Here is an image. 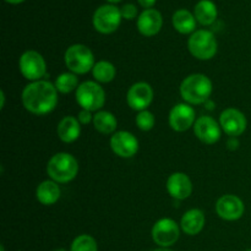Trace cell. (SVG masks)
<instances>
[{
  "mask_svg": "<svg viewBox=\"0 0 251 251\" xmlns=\"http://www.w3.org/2000/svg\"><path fill=\"white\" fill-rule=\"evenodd\" d=\"M54 86L58 90V92L66 95V93H70L73 91L77 90L78 85V78L76 76V74L74 73H63L61 75H59L56 77Z\"/></svg>",
  "mask_w": 251,
  "mask_h": 251,
  "instance_id": "25",
  "label": "cell"
},
{
  "mask_svg": "<svg viewBox=\"0 0 251 251\" xmlns=\"http://www.w3.org/2000/svg\"><path fill=\"white\" fill-rule=\"evenodd\" d=\"M123 19L132 20L137 16V7L134 4H125L124 6L120 9Z\"/></svg>",
  "mask_w": 251,
  "mask_h": 251,
  "instance_id": "28",
  "label": "cell"
},
{
  "mask_svg": "<svg viewBox=\"0 0 251 251\" xmlns=\"http://www.w3.org/2000/svg\"><path fill=\"white\" fill-rule=\"evenodd\" d=\"M212 82L203 74H193L183 80L180 95L188 104H202L210 100L212 93Z\"/></svg>",
  "mask_w": 251,
  "mask_h": 251,
  "instance_id": "2",
  "label": "cell"
},
{
  "mask_svg": "<svg viewBox=\"0 0 251 251\" xmlns=\"http://www.w3.org/2000/svg\"><path fill=\"white\" fill-rule=\"evenodd\" d=\"M59 139L65 144H71L80 137L81 124L75 117H64L56 127Z\"/></svg>",
  "mask_w": 251,
  "mask_h": 251,
  "instance_id": "19",
  "label": "cell"
},
{
  "mask_svg": "<svg viewBox=\"0 0 251 251\" xmlns=\"http://www.w3.org/2000/svg\"><path fill=\"white\" fill-rule=\"evenodd\" d=\"M217 6L211 0H200L194 9V16L196 21H199L203 26L212 25L217 19Z\"/></svg>",
  "mask_w": 251,
  "mask_h": 251,
  "instance_id": "21",
  "label": "cell"
},
{
  "mask_svg": "<svg viewBox=\"0 0 251 251\" xmlns=\"http://www.w3.org/2000/svg\"><path fill=\"white\" fill-rule=\"evenodd\" d=\"M152 251H173V250H171L169 248H159V249H154Z\"/></svg>",
  "mask_w": 251,
  "mask_h": 251,
  "instance_id": "35",
  "label": "cell"
},
{
  "mask_svg": "<svg viewBox=\"0 0 251 251\" xmlns=\"http://www.w3.org/2000/svg\"><path fill=\"white\" fill-rule=\"evenodd\" d=\"M153 100V90L147 82H136L129 88L126 95V102L131 109L142 112Z\"/></svg>",
  "mask_w": 251,
  "mask_h": 251,
  "instance_id": "13",
  "label": "cell"
},
{
  "mask_svg": "<svg viewBox=\"0 0 251 251\" xmlns=\"http://www.w3.org/2000/svg\"><path fill=\"white\" fill-rule=\"evenodd\" d=\"M205 105H206V107H205V108H207V109L212 110V109H213V107H215V103H213V102H212V100H207V102H206V103H205Z\"/></svg>",
  "mask_w": 251,
  "mask_h": 251,
  "instance_id": "32",
  "label": "cell"
},
{
  "mask_svg": "<svg viewBox=\"0 0 251 251\" xmlns=\"http://www.w3.org/2000/svg\"><path fill=\"white\" fill-rule=\"evenodd\" d=\"M77 120L80 122V124L87 125V124H90L91 122H93V115L91 114L90 110L82 109L80 113H78Z\"/></svg>",
  "mask_w": 251,
  "mask_h": 251,
  "instance_id": "29",
  "label": "cell"
},
{
  "mask_svg": "<svg viewBox=\"0 0 251 251\" xmlns=\"http://www.w3.org/2000/svg\"><path fill=\"white\" fill-rule=\"evenodd\" d=\"M6 2H10V4H20V2H22L24 0H5Z\"/></svg>",
  "mask_w": 251,
  "mask_h": 251,
  "instance_id": "34",
  "label": "cell"
},
{
  "mask_svg": "<svg viewBox=\"0 0 251 251\" xmlns=\"http://www.w3.org/2000/svg\"><path fill=\"white\" fill-rule=\"evenodd\" d=\"M239 145H240L239 140H238L237 137H230V139L228 140V142H227L228 149L232 150V151H235V150H238Z\"/></svg>",
  "mask_w": 251,
  "mask_h": 251,
  "instance_id": "30",
  "label": "cell"
},
{
  "mask_svg": "<svg viewBox=\"0 0 251 251\" xmlns=\"http://www.w3.org/2000/svg\"><path fill=\"white\" fill-rule=\"evenodd\" d=\"M93 126L98 132L104 135L113 134L117 130L118 122L114 114L107 110H100L93 115Z\"/></svg>",
  "mask_w": 251,
  "mask_h": 251,
  "instance_id": "23",
  "label": "cell"
},
{
  "mask_svg": "<svg viewBox=\"0 0 251 251\" xmlns=\"http://www.w3.org/2000/svg\"><path fill=\"white\" fill-rule=\"evenodd\" d=\"M220 125L223 131L230 137H237L242 135L247 129V118L240 110L235 108H228L221 113Z\"/></svg>",
  "mask_w": 251,
  "mask_h": 251,
  "instance_id": "14",
  "label": "cell"
},
{
  "mask_svg": "<svg viewBox=\"0 0 251 251\" xmlns=\"http://www.w3.org/2000/svg\"><path fill=\"white\" fill-rule=\"evenodd\" d=\"M139 2L145 9H151L154 5V2H156V0H139Z\"/></svg>",
  "mask_w": 251,
  "mask_h": 251,
  "instance_id": "31",
  "label": "cell"
},
{
  "mask_svg": "<svg viewBox=\"0 0 251 251\" xmlns=\"http://www.w3.org/2000/svg\"><path fill=\"white\" fill-rule=\"evenodd\" d=\"M22 103L32 114L46 115L58 104V90L47 80L33 81L22 91Z\"/></svg>",
  "mask_w": 251,
  "mask_h": 251,
  "instance_id": "1",
  "label": "cell"
},
{
  "mask_svg": "<svg viewBox=\"0 0 251 251\" xmlns=\"http://www.w3.org/2000/svg\"><path fill=\"white\" fill-rule=\"evenodd\" d=\"M70 251H98V244L91 235L81 234L71 243Z\"/></svg>",
  "mask_w": 251,
  "mask_h": 251,
  "instance_id": "26",
  "label": "cell"
},
{
  "mask_svg": "<svg viewBox=\"0 0 251 251\" xmlns=\"http://www.w3.org/2000/svg\"><path fill=\"white\" fill-rule=\"evenodd\" d=\"M0 251H5V249H4V245H1V247H0Z\"/></svg>",
  "mask_w": 251,
  "mask_h": 251,
  "instance_id": "38",
  "label": "cell"
},
{
  "mask_svg": "<svg viewBox=\"0 0 251 251\" xmlns=\"http://www.w3.org/2000/svg\"><path fill=\"white\" fill-rule=\"evenodd\" d=\"M54 251H68V250L64 249V248H59V249H55Z\"/></svg>",
  "mask_w": 251,
  "mask_h": 251,
  "instance_id": "36",
  "label": "cell"
},
{
  "mask_svg": "<svg viewBox=\"0 0 251 251\" xmlns=\"http://www.w3.org/2000/svg\"><path fill=\"white\" fill-rule=\"evenodd\" d=\"M205 213L199 208H193L185 212L181 217L180 227L188 235H196L205 227Z\"/></svg>",
  "mask_w": 251,
  "mask_h": 251,
  "instance_id": "18",
  "label": "cell"
},
{
  "mask_svg": "<svg viewBox=\"0 0 251 251\" xmlns=\"http://www.w3.org/2000/svg\"><path fill=\"white\" fill-rule=\"evenodd\" d=\"M92 74L97 82L108 83L114 80L115 75H117V70H115L114 65L112 63L107 60H100L95 64L92 69Z\"/></svg>",
  "mask_w": 251,
  "mask_h": 251,
  "instance_id": "24",
  "label": "cell"
},
{
  "mask_svg": "<svg viewBox=\"0 0 251 251\" xmlns=\"http://www.w3.org/2000/svg\"><path fill=\"white\" fill-rule=\"evenodd\" d=\"M194 132L201 142L206 145H213L220 141L222 127L213 118L203 115L196 119L194 124Z\"/></svg>",
  "mask_w": 251,
  "mask_h": 251,
  "instance_id": "12",
  "label": "cell"
},
{
  "mask_svg": "<svg viewBox=\"0 0 251 251\" xmlns=\"http://www.w3.org/2000/svg\"><path fill=\"white\" fill-rule=\"evenodd\" d=\"M76 102L82 109L96 112L104 105L105 92L98 82L85 81L76 90Z\"/></svg>",
  "mask_w": 251,
  "mask_h": 251,
  "instance_id": "6",
  "label": "cell"
},
{
  "mask_svg": "<svg viewBox=\"0 0 251 251\" xmlns=\"http://www.w3.org/2000/svg\"><path fill=\"white\" fill-rule=\"evenodd\" d=\"M162 15L156 9H146L137 17V29L146 37L156 36L162 28Z\"/></svg>",
  "mask_w": 251,
  "mask_h": 251,
  "instance_id": "17",
  "label": "cell"
},
{
  "mask_svg": "<svg viewBox=\"0 0 251 251\" xmlns=\"http://www.w3.org/2000/svg\"><path fill=\"white\" fill-rule=\"evenodd\" d=\"M108 1H110V2H118V1H120V0H108Z\"/></svg>",
  "mask_w": 251,
  "mask_h": 251,
  "instance_id": "37",
  "label": "cell"
},
{
  "mask_svg": "<svg viewBox=\"0 0 251 251\" xmlns=\"http://www.w3.org/2000/svg\"><path fill=\"white\" fill-rule=\"evenodd\" d=\"M180 235L178 223L172 218H162L152 228V239L159 248H171Z\"/></svg>",
  "mask_w": 251,
  "mask_h": 251,
  "instance_id": "9",
  "label": "cell"
},
{
  "mask_svg": "<svg viewBox=\"0 0 251 251\" xmlns=\"http://www.w3.org/2000/svg\"><path fill=\"white\" fill-rule=\"evenodd\" d=\"M19 68L25 78L39 81L47 75V64L42 54L36 50H26L19 60Z\"/></svg>",
  "mask_w": 251,
  "mask_h": 251,
  "instance_id": "7",
  "label": "cell"
},
{
  "mask_svg": "<svg viewBox=\"0 0 251 251\" xmlns=\"http://www.w3.org/2000/svg\"><path fill=\"white\" fill-rule=\"evenodd\" d=\"M190 53L200 60H210L217 53L218 43L215 34L207 29H198L188 41Z\"/></svg>",
  "mask_w": 251,
  "mask_h": 251,
  "instance_id": "5",
  "label": "cell"
},
{
  "mask_svg": "<svg viewBox=\"0 0 251 251\" xmlns=\"http://www.w3.org/2000/svg\"><path fill=\"white\" fill-rule=\"evenodd\" d=\"M64 60L69 70L76 75L87 74L95 66L92 50L83 44H74L69 47L64 55Z\"/></svg>",
  "mask_w": 251,
  "mask_h": 251,
  "instance_id": "4",
  "label": "cell"
},
{
  "mask_svg": "<svg viewBox=\"0 0 251 251\" xmlns=\"http://www.w3.org/2000/svg\"><path fill=\"white\" fill-rule=\"evenodd\" d=\"M154 124H156V118H154L153 113H151L147 109L139 112L136 117V125L140 130L150 131V130L153 129Z\"/></svg>",
  "mask_w": 251,
  "mask_h": 251,
  "instance_id": "27",
  "label": "cell"
},
{
  "mask_svg": "<svg viewBox=\"0 0 251 251\" xmlns=\"http://www.w3.org/2000/svg\"><path fill=\"white\" fill-rule=\"evenodd\" d=\"M122 12L114 5H102L93 14V26L98 32L109 34L117 31L122 21Z\"/></svg>",
  "mask_w": 251,
  "mask_h": 251,
  "instance_id": "8",
  "label": "cell"
},
{
  "mask_svg": "<svg viewBox=\"0 0 251 251\" xmlns=\"http://www.w3.org/2000/svg\"><path fill=\"white\" fill-rule=\"evenodd\" d=\"M245 251H251V249H249V250H245Z\"/></svg>",
  "mask_w": 251,
  "mask_h": 251,
  "instance_id": "39",
  "label": "cell"
},
{
  "mask_svg": "<svg viewBox=\"0 0 251 251\" xmlns=\"http://www.w3.org/2000/svg\"><path fill=\"white\" fill-rule=\"evenodd\" d=\"M167 190L172 198L176 200H185L193 193V184L185 173L176 172L167 179Z\"/></svg>",
  "mask_w": 251,
  "mask_h": 251,
  "instance_id": "16",
  "label": "cell"
},
{
  "mask_svg": "<svg viewBox=\"0 0 251 251\" xmlns=\"http://www.w3.org/2000/svg\"><path fill=\"white\" fill-rule=\"evenodd\" d=\"M110 147L117 156L122 158H131L139 151V141L129 131H118L110 137Z\"/></svg>",
  "mask_w": 251,
  "mask_h": 251,
  "instance_id": "11",
  "label": "cell"
},
{
  "mask_svg": "<svg viewBox=\"0 0 251 251\" xmlns=\"http://www.w3.org/2000/svg\"><path fill=\"white\" fill-rule=\"evenodd\" d=\"M173 26L181 34L194 33L196 27V19L188 10H176L173 15Z\"/></svg>",
  "mask_w": 251,
  "mask_h": 251,
  "instance_id": "22",
  "label": "cell"
},
{
  "mask_svg": "<svg viewBox=\"0 0 251 251\" xmlns=\"http://www.w3.org/2000/svg\"><path fill=\"white\" fill-rule=\"evenodd\" d=\"M244 203L238 196L225 195L216 203L217 215L225 221H238L244 215Z\"/></svg>",
  "mask_w": 251,
  "mask_h": 251,
  "instance_id": "15",
  "label": "cell"
},
{
  "mask_svg": "<svg viewBox=\"0 0 251 251\" xmlns=\"http://www.w3.org/2000/svg\"><path fill=\"white\" fill-rule=\"evenodd\" d=\"M47 173L55 183H69L77 176L78 163L73 154L60 152L49 159L47 164Z\"/></svg>",
  "mask_w": 251,
  "mask_h": 251,
  "instance_id": "3",
  "label": "cell"
},
{
  "mask_svg": "<svg viewBox=\"0 0 251 251\" xmlns=\"http://www.w3.org/2000/svg\"><path fill=\"white\" fill-rule=\"evenodd\" d=\"M36 198L42 205H54L60 198V188L54 180H44L37 186Z\"/></svg>",
  "mask_w": 251,
  "mask_h": 251,
  "instance_id": "20",
  "label": "cell"
},
{
  "mask_svg": "<svg viewBox=\"0 0 251 251\" xmlns=\"http://www.w3.org/2000/svg\"><path fill=\"white\" fill-rule=\"evenodd\" d=\"M195 122V110L188 103H179L174 105L169 113V125L174 131H186L194 126Z\"/></svg>",
  "mask_w": 251,
  "mask_h": 251,
  "instance_id": "10",
  "label": "cell"
},
{
  "mask_svg": "<svg viewBox=\"0 0 251 251\" xmlns=\"http://www.w3.org/2000/svg\"><path fill=\"white\" fill-rule=\"evenodd\" d=\"M0 98H1V109L2 108H4V105H5V95H4V91H1V92H0Z\"/></svg>",
  "mask_w": 251,
  "mask_h": 251,
  "instance_id": "33",
  "label": "cell"
}]
</instances>
